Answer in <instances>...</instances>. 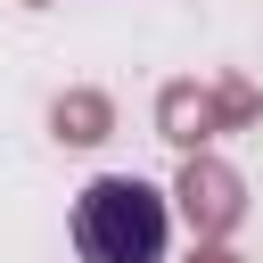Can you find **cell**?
<instances>
[{
  "mask_svg": "<svg viewBox=\"0 0 263 263\" xmlns=\"http://www.w3.org/2000/svg\"><path fill=\"white\" fill-rule=\"evenodd\" d=\"M173 214L189 222V247H230V230L247 222V181H238V164H222L214 148L205 156H181V173H173Z\"/></svg>",
  "mask_w": 263,
  "mask_h": 263,
  "instance_id": "2",
  "label": "cell"
},
{
  "mask_svg": "<svg viewBox=\"0 0 263 263\" xmlns=\"http://www.w3.org/2000/svg\"><path fill=\"white\" fill-rule=\"evenodd\" d=\"M173 238V197L140 173H99L74 197V247L82 263H164Z\"/></svg>",
  "mask_w": 263,
  "mask_h": 263,
  "instance_id": "1",
  "label": "cell"
},
{
  "mask_svg": "<svg viewBox=\"0 0 263 263\" xmlns=\"http://www.w3.org/2000/svg\"><path fill=\"white\" fill-rule=\"evenodd\" d=\"M25 8H49V0H25Z\"/></svg>",
  "mask_w": 263,
  "mask_h": 263,
  "instance_id": "7",
  "label": "cell"
},
{
  "mask_svg": "<svg viewBox=\"0 0 263 263\" xmlns=\"http://www.w3.org/2000/svg\"><path fill=\"white\" fill-rule=\"evenodd\" d=\"M181 263H247V255H238V247H189Z\"/></svg>",
  "mask_w": 263,
  "mask_h": 263,
  "instance_id": "6",
  "label": "cell"
},
{
  "mask_svg": "<svg viewBox=\"0 0 263 263\" xmlns=\"http://www.w3.org/2000/svg\"><path fill=\"white\" fill-rule=\"evenodd\" d=\"M49 140H66V148L115 140V99H107L99 82H66V90L49 99Z\"/></svg>",
  "mask_w": 263,
  "mask_h": 263,
  "instance_id": "4",
  "label": "cell"
},
{
  "mask_svg": "<svg viewBox=\"0 0 263 263\" xmlns=\"http://www.w3.org/2000/svg\"><path fill=\"white\" fill-rule=\"evenodd\" d=\"M205 107H214V140H222V132H255V123H263V82L238 74V66H222V74L205 82Z\"/></svg>",
  "mask_w": 263,
  "mask_h": 263,
  "instance_id": "5",
  "label": "cell"
},
{
  "mask_svg": "<svg viewBox=\"0 0 263 263\" xmlns=\"http://www.w3.org/2000/svg\"><path fill=\"white\" fill-rule=\"evenodd\" d=\"M156 140L181 148V156H205V140H214V107H205V82H197V74L156 82Z\"/></svg>",
  "mask_w": 263,
  "mask_h": 263,
  "instance_id": "3",
  "label": "cell"
}]
</instances>
